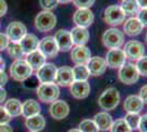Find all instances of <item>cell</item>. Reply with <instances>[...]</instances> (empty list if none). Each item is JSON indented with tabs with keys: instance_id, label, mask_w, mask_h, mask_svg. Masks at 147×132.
<instances>
[{
	"instance_id": "obj_42",
	"label": "cell",
	"mask_w": 147,
	"mask_h": 132,
	"mask_svg": "<svg viewBox=\"0 0 147 132\" xmlns=\"http://www.w3.org/2000/svg\"><path fill=\"white\" fill-rule=\"evenodd\" d=\"M138 130L141 132H147V113L141 116L140 125H138Z\"/></svg>"
},
{
	"instance_id": "obj_51",
	"label": "cell",
	"mask_w": 147,
	"mask_h": 132,
	"mask_svg": "<svg viewBox=\"0 0 147 132\" xmlns=\"http://www.w3.org/2000/svg\"><path fill=\"white\" fill-rule=\"evenodd\" d=\"M68 132H81L79 129H71V130H69Z\"/></svg>"
},
{
	"instance_id": "obj_22",
	"label": "cell",
	"mask_w": 147,
	"mask_h": 132,
	"mask_svg": "<svg viewBox=\"0 0 147 132\" xmlns=\"http://www.w3.org/2000/svg\"><path fill=\"white\" fill-rule=\"evenodd\" d=\"M38 42H40V40L37 39V37L35 34H33V33H28L24 38L19 42V44H20L21 49L23 51L24 55H28V54L32 53L33 51L37 50Z\"/></svg>"
},
{
	"instance_id": "obj_12",
	"label": "cell",
	"mask_w": 147,
	"mask_h": 132,
	"mask_svg": "<svg viewBox=\"0 0 147 132\" xmlns=\"http://www.w3.org/2000/svg\"><path fill=\"white\" fill-rule=\"evenodd\" d=\"M73 21L76 26L87 29L93 23L94 14L90 9H77L73 16Z\"/></svg>"
},
{
	"instance_id": "obj_18",
	"label": "cell",
	"mask_w": 147,
	"mask_h": 132,
	"mask_svg": "<svg viewBox=\"0 0 147 132\" xmlns=\"http://www.w3.org/2000/svg\"><path fill=\"white\" fill-rule=\"evenodd\" d=\"M51 116L56 120L65 119L69 114V106L66 101L64 100H55L51 104L49 107Z\"/></svg>"
},
{
	"instance_id": "obj_16",
	"label": "cell",
	"mask_w": 147,
	"mask_h": 132,
	"mask_svg": "<svg viewBox=\"0 0 147 132\" xmlns=\"http://www.w3.org/2000/svg\"><path fill=\"white\" fill-rule=\"evenodd\" d=\"M75 82L73 74V68L69 66H61L57 68L55 77V84L63 87H68Z\"/></svg>"
},
{
	"instance_id": "obj_26",
	"label": "cell",
	"mask_w": 147,
	"mask_h": 132,
	"mask_svg": "<svg viewBox=\"0 0 147 132\" xmlns=\"http://www.w3.org/2000/svg\"><path fill=\"white\" fill-rule=\"evenodd\" d=\"M45 125H46V121L41 114H35V116H32L25 119V126L30 131L40 132L44 129Z\"/></svg>"
},
{
	"instance_id": "obj_9",
	"label": "cell",
	"mask_w": 147,
	"mask_h": 132,
	"mask_svg": "<svg viewBox=\"0 0 147 132\" xmlns=\"http://www.w3.org/2000/svg\"><path fill=\"white\" fill-rule=\"evenodd\" d=\"M124 53L126 58H129L131 61H137L138 58H141L142 56H144L145 53V46L144 44L136 41V40H131L129 42H126L124 45Z\"/></svg>"
},
{
	"instance_id": "obj_30",
	"label": "cell",
	"mask_w": 147,
	"mask_h": 132,
	"mask_svg": "<svg viewBox=\"0 0 147 132\" xmlns=\"http://www.w3.org/2000/svg\"><path fill=\"white\" fill-rule=\"evenodd\" d=\"M121 9L123 10V12L129 16H134L137 14V12L140 11V7L137 5L136 0H122L121 2Z\"/></svg>"
},
{
	"instance_id": "obj_20",
	"label": "cell",
	"mask_w": 147,
	"mask_h": 132,
	"mask_svg": "<svg viewBox=\"0 0 147 132\" xmlns=\"http://www.w3.org/2000/svg\"><path fill=\"white\" fill-rule=\"evenodd\" d=\"M70 87V94L76 99H85L90 94V84L85 82H75L69 86Z\"/></svg>"
},
{
	"instance_id": "obj_28",
	"label": "cell",
	"mask_w": 147,
	"mask_h": 132,
	"mask_svg": "<svg viewBox=\"0 0 147 132\" xmlns=\"http://www.w3.org/2000/svg\"><path fill=\"white\" fill-rule=\"evenodd\" d=\"M3 108L6 109V111L11 118L22 114V104L20 102L19 99H16V98H11V99L7 100L5 102Z\"/></svg>"
},
{
	"instance_id": "obj_45",
	"label": "cell",
	"mask_w": 147,
	"mask_h": 132,
	"mask_svg": "<svg viewBox=\"0 0 147 132\" xmlns=\"http://www.w3.org/2000/svg\"><path fill=\"white\" fill-rule=\"evenodd\" d=\"M8 11V5L5 0H0V17L5 16Z\"/></svg>"
},
{
	"instance_id": "obj_38",
	"label": "cell",
	"mask_w": 147,
	"mask_h": 132,
	"mask_svg": "<svg viewBox=\"0 0 147 132\" xmlns=\"http://www.w3.org/2000/svg\"><path fill=\"white\" fill-rule=\"evenodd\" d=\"M96 0H73L74 5L78 9H90Z\"/></svg>"
},
{
	"instance_id": "obj_33",
	"label": "cell",
	"mask_w": 147,
	"mask_h": 132,
	"mask_svg": "<svg viewBox=\"0 0 147 132\" xmlns=\"http://www.w3.org/2000/svg\"><path fill=\"white\" fill-rule=\"evenodd\" d=\"M78 129L81 132H99L98 127L92 119L82 120L78 126Z\"/></svg>"
},
{
	"instance_id": "obj_24",
	"label": "cell",
	"mask_w": 147,
	"mask_h": 132,
	"mask_svg": "<svg viewBox=\"0 0 147 132\" xmlns=\"http://www.w3.org/2000/svg\"><path fill=\"white\" fill-rule=\"evenodd\" d=\"M25 61L32 67L33 70L34 69L37 70L42 65H44V64L46 63V57L44 56L38 50H35L33 51L32 53H30V54L25 55Z\"/></svg>"
},
{
	"instance_id": "obj_15",
	"label": "cell",
	"mask_w": 147,
	"mask_h": 132,
	"mask_svg": "<svg viewBox=\"0 0 147 132\" xmlns=\"http://www.w3.org/2000/svg\"><path fill=\"white\" fill-rule=\"evenodd\" d=\"M86 66L90 76H94V77L103 75L108 67L105 60L100 56H91L89 62L86 64Z\"/></svg>"
},
{
	"instance_id": "obj_4",
	"label": "cell",
	"mask_w": 147,
	"mask_h": 132,
	"mask_svg": "<svg viewBox=\"0 0 147 132\" xmlns=\"http://www.w3.org/2000/svg\"><path fill=\"white\" fill-rule=\"evenodd\" d=\"M57 23V18L52 11H41L37 13L34 20L35 29L40 32H49L55 28Z\"/></svg>"
},
{
	"instance_id": "obj_5",
	"label": "cell",
	"mask_w": 147,
	"mask_h": 132,
	"mask_svg": "<svg viewBox=\"0 0 147 132\" xmlns=\"http://www.w3.org/2000/svg\"><path fill=\"white\" fill-rule=\"evenodd\" d=\"M10 75L14 81L17 82H24L25 79H28L32 73L33 69L29 64L26 63L25 60H16L11 66H10Z\"/></svg>"
},
{
	"instance_id": "obj_11",
	"label": "cell",
	"mask_w": 147,
	"mask_h": 132,
	"mask_svg": "<svg viewBox=\"0 0 147 132\" xmlns=\"http://www.w3.org/2000/svg\"><path fill=\"white\" fill-rule=\"evenodd\" d=\"M105 63L110 68H120L126 61L125 53L122 49H112L107 52L105 55Z\"/></svg>"
},
{
	"instance_id": "obj_43",
	"label": "cell",
	"mask_w": 147,
	"mask_h": 132,
	"mask_svg": "<svg viewBox=\"0 0 147 132\" xmlns=\"http://www.w3.org/2000/svg\"><path fill=\"white\" fill-rule=\"evenodd\" d=\"M138 97H140V98L142 99V101L144 102V105L147 104V85H144V86L140 89Z\"/></svg>"
},
{
	"instance_id": "obj_46",
	"label": "cell",
	"mask_w": 147,
	"mask_h": 132,
	"mask_svg": "<svg viewBox=\"0 0 147 132\" xmlns=\"http://www.w3.org/2000/svg\"><path fill=\"white\" fill-rule=\"evenodd\" d=\"M0 132H13V130L9 123H5L0 125Z\"/></svg>"
},
{
	"instance_id": "obj_8",
	"label": "cell",
	"mask_w": 147,
	"mask_h": 132,
	"mask_svg": "<svg viewBox=\"0 0 147 132\" xmlns=\"http://www.w3.org/2000/svg\"><path fill=\"white\" fill-rule=\"evenodd\" d=\"M28 30L22 22L12 21L10 22L6 29V35L12 43H19L22 39L28 34Z\"/></svg>"
},
{
	"instance_id": "obj_53",
	"label": "cell",
	"mask_w": 147,
	"mask_h": 132,
	"mask_svg": "<svg viewBox=\"0 0 147 132\" xmlns=\"http://www.w3.org/2000/svg\"><path fill=\"white\" fill-rule=\"evenodd\" d=\"M30 132H33V131H30Z\"/></svg>"
},
{
	"instance_id": "obj_25",
	"label": "cell",
	"mask_w": 147,
	"mask_h": 132,
	"mask_svg": "<svg viewBox=\"0 0 147 132\" xmlns=\"http://www.w3.org/2000/svg\"><path fill=\"white\" fill-rule=\"evenodd\" d=\"M93 121L94 123L97 125L99 130H102V131H108L110 130L111 126L113 123V119L109 113L107 111H102V112L97 113L94 117H93Z\"/></svg>"
},
{
	"instance_id": "obj_27",
	"label": "cell",
	"mask_w": 147,
	"mask_h": 132,
	"mask_svg": "<svg viewBox=\"0 0 147 132\" xmlns=\"http://www.w3.org/2000/svg\"><path fill=\"white\" fill-rule=\"evenodd\" d=\"M40 111H41V106L34 99H29L24 101V104H22V116H24L25 118L40 114Z\"/></svg>"
},
{
	"instance_id": "obj_6",
	"label": "cell",
	"mask_w": 147,
	"mask_h": 132,
	"mask_svg": "<svg viewBox=\"0 0 147 132\" xmlns=\"http://www.w3.org/2000/svg\"><path fill=\"white\" fill-rule=\"evenodd\" d=\"M103 20L107 24L111 25L112 28H117L124 23L125 21V13L123 12L120 6L113 5L105 8L103 12Z\"/></svg>"
},
{
	"instance_id": "obj_17",
	"label": "cell",
	"mask_w": 147,
	"mask_h": 132,
	"mask_svg": "<svg viewBox=\"0 0 147 132\" xmlns=\"http://www.w3.org/2000/svg\"><path fill=\"white\" fill-rule=\"evenodd\" d=\"M54 39L57 44L58 51L61 52H68L73 49V40L70 35V31L67 30H58L54 35Z\"/></svg>"
},
{
	"instance_id": "obj_3",
	"label": "cell",
	"mask_w": 147,
	"mask_h": 132,
	"mask_svg": "<svg viewBox=\"0 0 147 132\" xmlns=\"http://www.w3.org/2000/svg\"><path fill=\"white\" fill-rule=\"evenodd\" d=\"M102 43L109 50L121 49L124 45V33L117 28H110L104 31L102 35Z\"/></svg>"
},
{
	"instance_id": "obj_31",
	"label": "cell",
	"mask_w": 147,
	"mask_h": 132,
	"mask_svg": "<svg viewBox=\"0 0 147 132\" xmlns=\"http://www.w3.org/2000/svg\"><path fill=\"white\" fill-rule=\"evenodd\" d=\"M7 52L9 56H11L14 60H22V57L25 56L19 43H10L7 47Z\"/></svg>"
},
{
	"instance_id": "obj_2",
	"label": "cell",
	"mask_w": 147,
	"mask_h": 132,
	"mask_svg": "<svg viewBox=\"0 0 147 132\" xmlns=\"http://www.w3.org/2000/svg\"><path fill=\"white\" fill-rule=\"evenodd\" d=\"M59 87L55 83H43L36 88L37 98L45 104L54 102L59 97Z\"/></svg>"
},
{
	"instance_id": "obj_40",
	"label": "cell",
	"mask_w": 147,
	"mask_h": 132,
	"mask_svg": "<svg viewBox=\"0 0 147 132\" xmlns=\"http://www.w3.org/2000/svg\"><path fill=\"white\" fill-rule=\"evenodd\" d=\"M11 120V117L8 114L6 109L0 106V125H5V123H9Z\"/></svg>"
},
{
	"instance_id": "obj_29",
	"label": "cell",
	"mask_w": 147,
	"mask_h": 132,
	"mask_svg": "<svg viewBox=\"0 0 147 132\" xmlns=\"http://www.w3.org/2000/svg\"><path fill=\"white\" fill-rule=\"evenodd\" d=\"M73 74H74V79L76 82H85V81H88V78L90 76L86 65H76V66H74Z\"/></svg>"
},
{
	"instance_id": "obj_47",
	"label": "cell",
	"mask_w": 147,
	"mask_h": 132,
	"mask_svg": "<svg viewBox=\"0 0 147 132\" xmlns=\"http://www.w3.org/2000/svg\"><path fill=\"white\" fill-rule=\"evenodd\" d=\"M7 98V91L6 89L3 87H0V104L2 102V101H5Z\"/></svg>"
},
{
	"instance_id": "obj_21",
	"label": "cell",
	"mask_w": 147,
	"mask_h": 132,
	"mask_svg": "<svg viewBox=\"0 0 147 132\" xmlns=\"http://www.w3.org/2000/svg\"><path fill=\"white\" fill-rule=\"evenodd\" d=\"M123 107L127 113H140L144 108V102L137 95H131L125 98Z\"/></svg>"
},
{
	"instance_id": "obj_1",
	"label": "cell",
	"mask_w": 147,
	"mask_h": 132,
	"mask_svg": "<svg viewBox=\"0 0 147 132\" xmlns=\"http://www.w3.org/2000/svg\"><path fill=\"white\" fill-rule=\"evenodd\" d=\"M120 93L117 88L109 87L101 94L98 99V105L100 108H102L105 111L114 110L120 104Z\"/></svg>"
},
{
	"instance_id": "obj_19",
	"label": "cell",
	"mask_w": 147,
	"mask_h": 132,
	"mask_svg": "<svg viewBox=\"0 0 147 132\" xmlns=\"http://www.w3.org/2000/svg\"><path fill=\"white\" fill-rule=\"evenodd\" d=\"M144 26L137 17H131L123 23V33L129 37H137L143 32Z\"/></svg>"
},
{
	"instance_id": "obj_49",
	"label": "cell",
	"mask_w": 147,
	"mask_h": 132,
	"mask_svg": "<svg viewBox=\"0 0 147 132\" xmlns=\"http://www.w3.org/2000/svg\"><path fill=\"white\" fill-rule=\"evenodd\" d=\"M5 65H6V62L2 60V57L0 55V69L1 70H5Z\"/></svg>"
},
{
	"instance_id": "obj_41",
	"label": "cell",
	"mask_w": 147,
	"mask_h": 132,
	"mask_svg": "<svg viewBox=\"0 0 147 132\" xmlns=\"http://www.w3.org/2000/svg\"><path fill=\"white\" fill-rule=\"evenodd\" d=\"M9 44H10V40L8 39V37L3 33H0V51L7 50Z\"/></svg>"
},
{
	"instance_id": "obj_23",
	"label": "cell",
	"mask_w": 147,
	"mask_h": 132,
	"mask_svg": "<svg viewBox=\"0 0 147 132\" xmlns=\"http://www.w3.org/2000/svg\"><path fill=\"white\" fill-rule=\"evenodd\" d=\"M70 35L75 45H86L90 38L89 31L85 28H80V26L73 28V30L70 31Z\"/></svg>"
},
{
	"instance_id": "obj_35",
	"label": "cell",
	"mask_w": 147,
	"mask_h": 132,
	"mask_svg": "<svg viewBox=\"0 0 147 132\" xmlns=\"http://www.w3.org/2000/svg\"><path fill=\"white\" fill-rule=\"evenodd\" d=\"M135 66L138 70L140 76L142 75L144 77H147V56H142L141 58H138L136 61Z\"/></svg>"
},
{
	"instance_id": "obj_44",
	"label": "cell",
	"mask_w": 147,
	"mask_h": 132,
	"mask_svg": "<svg viewBox=\"0 0 147 132\" xmlns=\"http://www.w3.org/2000/svg\"><path fill=\"white\" fill-rule=\"evenodd\" d=\"M7 83H8V75L5 70L0 69V87H3Z\"/></svg>"
},
{
	"instance_id": "obj_34",
	"label": "cell",
	"mask_w": 147,
	"mask_h": 132,
	"mask_svg": "<svg viewBox=\"0 0 147 132\" xmlns=\"http://www.w3.org/2000/svg\"><path fill=\"white\" fill-rule=\"evenodd\" d=\"M125 120V122L127 123V126L131 128V130H136L138 129V125H140V120H141V116L140 113H127L125 116V118H123Z\"/></svg>"
},
{
	"instance_id": "obj_36",
	"label": "cell",
	"mask_w": 147,
	"mask_h": 132,
	"mask_svg": "<svg viewBox=\"0 0 147 132\" xmlns=\"http://www.w3.org/2000/svg\"><path fill=\"white\" fill-rule=\"evenodd\" d=\"M40 5L45 11H52L57 7L58 1L57 0H40Z\"/></svg>"
},
{
	"instance_id": "obj_7",
	"label": "cell",
	"mask_w": 147,
	"mask_h": 132,
	"mask_svg": "<svg viewBox=\"0 0 147 132\" xmlns=\"http://www.w3.org/2000/svg\"><path fill=\"white\" fill-rule=\"evenodd\" d=\"M117 77L120 79V82L125 84V85H132L138 81L140 78V74L138 70L136 68L135 64L131 63H125L119 68V73H117Z\"/></svg>"
},
{
	"instance_id": "obj_48",
	"label": "cell",
	"mask_w": 147,
	"mask_h": 132,
	"mask_svg": "<svg viewBox=\"0 0 147 132\" xmlns=\"http://www.w3.org/2000/svg\"><path fill=\"white\" fill-rule=\"evenodd\" d=\"M137 5L140 7V9H144V8H147V0H136Z\"/></svg>"
},
{
	"instance_id": "obj_14",
	"label": "cell",
	"mask_w": 147,
	"mask_h": 132,
	"mask_svg": "<svg viewBox=\"0 0 147 132\" xmlns=\"http://www.w3.org/2000/svg\"><path fill=\"white\" fill-rule=\"evenodd\" d=\"M57 67L52 63H45L36 70V78L41 84L43 83H54L56 77Z\"/></svg>"
},
{
	"instance_id": "obj_13",
	"label": "cell",
	"mask_w": 147,
	"mask_h": 132,
	"mask_svg": "<svg viewBox=\"0 0 147 132\" xmlns=\"http://www.w3.org/2000/svg\"><path fill=\"white\" fill-rule=\"evenodd\" d=\"M70 57L76 65H86L91 58V51L86 45H76L71 49Z\"/></svg>"
},
{
	"instance_id": "obj_32",
	"label": "cell",
	"mask_w": 147,
	"mask_h": 132,
	"mask_svg": "<svg viewBox=\"0 0 147 132\" xmlns=\"http://www.w3.org/2000/svg\"><path fill=\"white\" fill-rule=\"evenodd\" d=\"M110 132H132V130L125 122V120L121 118V119H117L115 121H113L110 128Z\"/></svg>"
},
{
	"instance_id": "obj_37",
	"label": "cell",
	"mask_w": 147,
	"mask_h": 132,
	"mask_svg": "<svg viewBox=\"0 0 147 132\" xmlns=\"http://www.w3.org/2000/svg\"><path fill=\"white\" fill-rule=\"evenodd\" d=\"M38 79L36 78V76H33L31 75L28 79H25L24 82H23V86L25 88H29V89H36L38 87Z\"/></svg>"
},
{
	"instance_id": "obj_39",
	"label": "cell",
	"mask_w": 147,
	"mask_h": 132,
	"mask_svg": "<svg viewBox=\"0 0 147 132\" xmlns=\"http://www.w3.org/2000/svg\"><path fill=\"white\" fill-rule=\"evenodd\" d=\"M137 19L140 20L143 26L147 28V8H144V9H140V11L137 12Z\"/></svg>"
},
{
	"instance_id": "obj_50",
	"label": "cell",
	"mask_w": 147,
	"mask_h": 132,
	"mask_svg": "<svg viewBox=\"0 0 147 132\" xmlns=\"http://www.w3.org/2000/svg\"><path fill=\"white\" fill-rule=\"evenodd\" d=\"M57 1H58V3H69L73 0H57Z\"/></svg>"
},
{
	"instance_id": "obj_10",
	"label": "cell",
	"mask_w": 147,
	"mask_h": 132,
	"mask_svg": "<svg viewBox=\"0 0 147 132\" xmlns=\"http://www.w3.org/2000/svg\"><path fill=\"white\" fill-rule=\"evenodd\" d=\"M37 50L40 51L46 58H54L58 54V47L54 37H45L40 40Z\"/></svg>"
},
{
	"instance_id": "obj_52",
	"label": "cell",
	"mask_w": 147,
	"mask_h": 132,
	"mask_svg": "<svg viewBox=\"0 0 147 132\" xmlns=\"http://www.w3.org/2000/svg\"><path fill=\"white\" fill-rule=\"evenodd\" d=\"M145 40H146V42H147V33H146V37H145Z\"/></svg>"
}]
</instances>
